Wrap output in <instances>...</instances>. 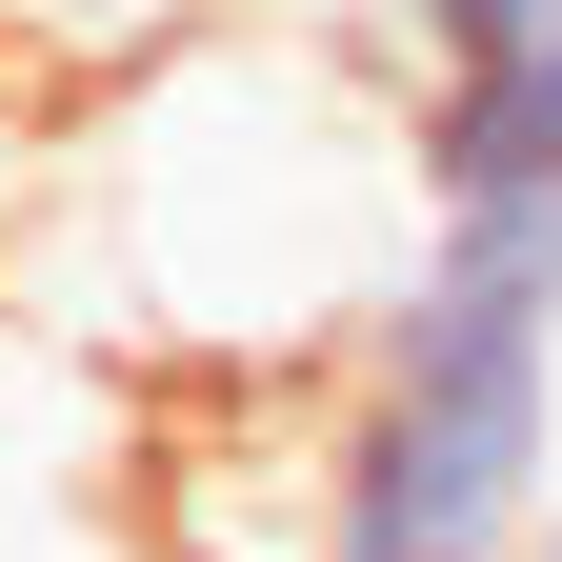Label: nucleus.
I'll use <instances>...</instances> for the list:
<instances>
[{
    "instance_id": "obj_1",
    "label": "nucleus",
    "mask_w": 562,
    "mask_h": 562,
    "mask_svg": "<svg viewBox=\"0 0 562 562\" xmlns=\"http://www.w3.org/2000/svg\"><path fill=\"white\" fill-rule=\"evenodd\" d=\"M60 201L121 281L101 341H161L222 402H322L422 281V161H402V60L362 0H222L140 81L81 101Z\"/></svg>"
},
{
    "instance_id": "obj_2",
    "label": "nucleus",
    "mask_w": 562,
    "mask_h": 562,
    "mask_svg": "<svg viewBox=\"0 0 562 562\" xmlns=\"http://www.w3.org/2000/svg\"><path fill=\"white\" fill-rule=\"evenodd\" d=\"M562 503V302L422 261L322 382V562H522Z\"/></svg>"
},
{
    "instance_id": "obj_4",
    "label": "nucleus",
    "mask_w": 562,
    "mask_h": 562,
    "mask_svg": "<svg viewBox=\"0 0 562 562\" xmlns=\"http://www.w3.org/2000/svg\"><path fill=\"white\" fill-rule=\"evenodd\" d=\"M362 41L402 81H462V60H503V41H562V0H362Z\"/></svg>"
},
{
    "instance_id": "obj_6",
    "label": "nucleus",
    "mask_w": 562,
    "mask_h": 562,
    "mask_svg": "<svg viewBox=\"0 0 562 562\" xmlns=\"http://www.w3.org/2000/svg\"><path fill=\"white\" fill-rule=\"evenodd\" d=\"M0 41H21V0H0Z\"/></svg>"
},
{
    "instance_id": "obj_5",
    "label": "nucleus",
    "mask_w": 562,
    "mask_h": 562,
    "mask_svg": "<svg viewBox=\"0 0 562 562\" xmlns=\"http://www.w3.org/2000/svg\"><path fill=\"white\" fill-rule=\"evenodd\" d=\"M522 562H562V503H542V542H522Z\"/></svg>"
},
{
    "instance_id": "obj_3",
    "label": "nucleus",
    "mask_w": 562,
    "mask_h": 562,
    "mask_svg": "<svg viewBox=\"0 0 562 562\" xmlns=\"http://www.w3.org/2000/svg\"><path fill=\"white\" fill-rule=\"evenodd\" d=\"M402 161H422V222H542L562 201V41L402 81Z\"/></svg>"
}]
</instances>
